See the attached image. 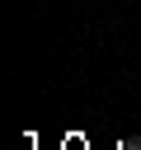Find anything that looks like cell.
Instances as JSON below:
<instances>
[]
</instances>
